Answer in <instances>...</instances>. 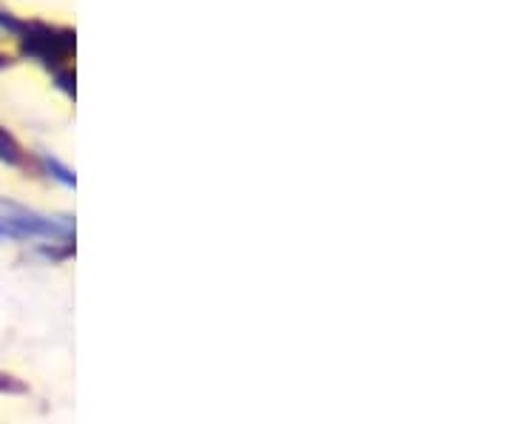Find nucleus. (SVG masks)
Segmentation results:
<instances>
[{
  "label": "nucleus",
  "instance_id": "obj_2",
  "mask_svg": "<svg viewBox=\"0 0 512 424\" xmlns=\"http://www.w3.org/2000/svg\"><path fill=\"white\" fill-rule=\"evenodd\" d=\"M23 40H26V52H32L40 60L52 63V60H66L72 55L74 37L72 32H57L52 26H23Z\"/></svg>",
  "mask_w": 512,
  "mask_h": 424
},
{
  "label": "nucleus",
  "instance_id": "obj_3",
  "mask_svg": "<svg viewBox=\"0 0 512 424\" xmlns=\"http://www.w3.org/2000/svg\"><path fill=\"white\" fill-rule=\"evenodd\" d=\"M26 160H29V154L23 151V146L18 143V137L9 129L0 126V163L12 168H23L26 166Z\"/></svg>",
  "mask_w": 512,
  "mask_h": 424
},
{
  "label": "nucleus",
  "instance_id": "obj_6",
  "mask_svg": "<svg viewBox=\"0 0 512 424\" xmlns=\"http://www.w3.org/2000/svg\"><path fill=\"white\" fill-rule=\"evenodd\" d=\"M23 26L26 23H20L15 15H9V12L0 9V32H6V35H23Z\"/></svg>",
  "mask_w": 512,
  "mask_h": 424
},
{
  "label": "nucleus",
  "instance_id": "obj_5",
  "mask_svg": "<svg viewBox=\"0 0 512 424\" xmlns=\"http://www.w3.org/2000/svg\"><path fill=\"white\" fill-rule=\"evenodd\" d=\"M0 396H29V385L15 373L0 370Z\"/></svg>",
  "mask_w": 512,
  "mask_h": 424
},
{
  "label": "nucleus",
  "instance_id": "obj_1",
  "mask_svg": "<svg viewBox=\"0 0 512 424\" xmlns=\"http://www.w3.org/2000/svg\"><path fill=\"white\" fill-rule=\"evenodd\" d=\"M0 242H74V222L69 217H52L37 208L0 197Z\"/></svg>",
  "mask_w": 512,
  "mask_h": 424
},
{
  "label": "nucleus",
  "instance_id": "obj_4",
  "mask_svg": "<svg viewBox=\"0 0 512 424\" xmlns=\"http://www.w3.org/2000/svg\"><path fill=\"white\" fill-rule=\"evenodd\" d=\"M40 168L52 177V180H57L60 185H66V188H74L77 185V177H74V171L69 166H63L57 157H49V154H40Z\"/></svg>",
  "mask_w": 512,
  "mask_h": 424
}]
</instances>
